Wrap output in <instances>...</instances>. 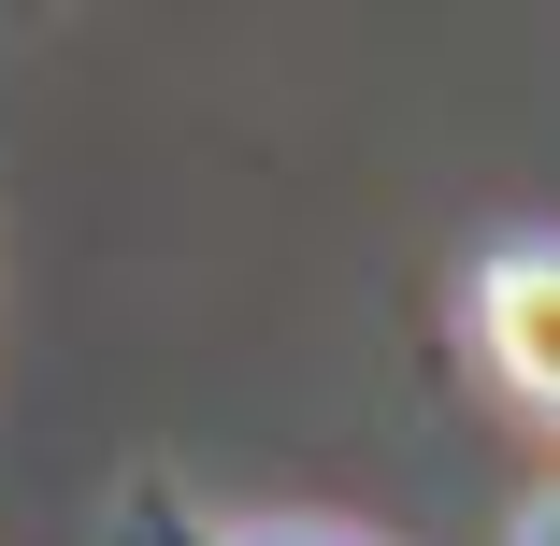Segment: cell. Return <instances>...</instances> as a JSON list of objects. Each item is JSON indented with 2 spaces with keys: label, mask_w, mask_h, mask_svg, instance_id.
Returning a JSON list of instances; mask_svg holds the SVG:
<instances>
[{
  "label": "cell",
  "mask_w": 560,
  "mask_h": 546,
  "mask_svg": "<svg viewBox=\"0 0 560 546\" xmlns=\"http://www.w3.org/2000/svg\"><path fill=\"white\" fill-rule=\"evenodd\" d=\"M475 332H489V360H503L532 403H560V259H489Z\"/></svg>",
  "instance_id": "1"
},
{
  "label": "cell",
  "mask_w": 560,
  "mask_h": 546,
  "mask_svg": "<svg viewBox=\"0 0 560 546\" xmlns=\"http://www.w3.org/2000/svg\"><path fill=\"white\" fill-rule=\"evenodd\" d=\"M517 546H560V489H546V503H532V518H517Z\"/></svg>",
  "instance_id": "2"
},
{
  "label": "cell",
  "mask_w": 560,
  "mask_h": 546,
  "mask_svg": "<svg viewBox=\"0 0 560 546\" xmlns=\"http://www.w3.org/2000/svg\"><path fill=\"white\" fill-rule=\"evenodd\" d=\"M259 546H330V532H259Z\"/></svg>",
  "instance_id": "3"
}]
</instances>
